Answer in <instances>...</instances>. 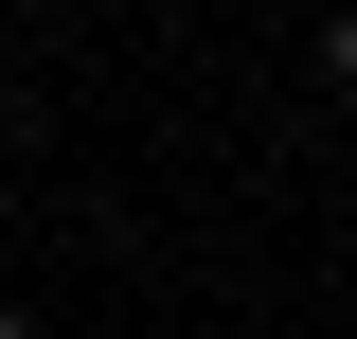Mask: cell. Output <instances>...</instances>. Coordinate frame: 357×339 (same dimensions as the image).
<instances>
[{"label": "cell", "mask_w": 357, "mask_h": 339, "mask_svg": "<svg viewBox=\"0 0 357 339\" xmlns=\"http://www.w3.org/2000/svg\"><path fill=\"white\" fill-rule=\"evenodd\" d=\"M321 72H340V89H357V18H340V36H321Z\"/></svg>", "instance_id": "cell-1"}, {"label": "cell", "mask_w": 357, "mask_h": 339, "mask_svg": "<svg viewBox=\"0 0 357 339\" xmlns=\"http://www.w3.org/2000/svg\"><path fill=\"white\" fill-rule=\"evenodd\" d=\"M0 339H36V322H0Z\"/></svg>", "instance_id": "cell-2"}]
</instances>
